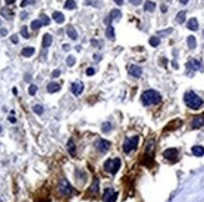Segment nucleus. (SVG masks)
<instances>
[{"label":"nucleus","mask_w":204,"mask_h":202,"mask_svg":"<svg viewBox=\"0 0 204 202\" xmlns=\"http://www.w3.org/2000/svg\"><path fill=\"white\" fill-rule=\"evenodd\" d=\"M101 130H103V132H109V131L112 130V124H110V122L103 124V126H101Z\"/></svg>","instance_id":"obj_32"},{"label":"nucleus","mask_w":204,"mask_h":202,"mask_svg":"<svg viewBox=\"0 0 204 202\" xmlns=\"http://www.w3.org/2000/svg\"><path fill=\"white\" fill-rule=\"evenodd\" d=\"M187 69L188 70H191V71H197V70H200L203 66H202V63L200 61H198V60H189V61L187 63Z\"/></svg>","instance_id":"obj_9"},{"label":"nucleus","mask_w":204,"mask_h":202,"mask_svg":"<svg viewBox=\"0 0 204 202\" xmlns=\"http://www.w3.org/2000/svg\"><path fill=\"white\" fill-rule=\"evenodd\" d=\"M120 166H122V162H120V158H109L106 160V162L104 163V168L106 172H109L110 175H115Z\"/></svg>","instance_id":"obj_3"},{"label":"nucleus","mask_w":204,"mask_h":202,"mask_svg":"<svg viewBox=\"0 0 204 202\" xmlns=\"http://www.w3.org/2000/svg\"><path fill=\"white\" fill-rule=\"evenodd\" d=\"M59 75H60V71H59V70H54V72L52 74V76H53V77H58Z\"/></svg>","instance_id":"obj_42"},{"label":"nucleus","mask_w":204,"mask_h":202,"mask_svg":"<svg viewBox=\"0 0 204 202\" xmlns=\"http://www.w3.org/2000/svg\"><path fill=\"white\" fill-rule=\"evenodd\" d=\"M67 64H68V66H73V65L75 64V58H74V56H68Z\"/></svg>","instance_id":"obj_34"},{"label":"nucleus","mask_w":204,"mask_h":202,"mask_svg":"<svg viewBox=\"0 0 204 202\" xmlns=\"http://www.w3.org/2000/svg\"><path fill=\"white\" fill-rule=\"evenodd\" d=\"M179 1H180V3H182V4H183V5H185V4H187V3H188V0H179Z\"/></svg>","instance_id":"obj_47"},{"label":"nucleus","mask_w":204,"mask_h":202,"mask_svg":"<svg viewBox=\"0 0 204 202\" xmlns=\"http://www.w3.org/2000/svg\"><path fill=\"white\" fill-rule=\"evenodd\" d=\"M10 40H11V43L18 44V36H16V35H13V36L10 37Z\"/></svg>","instance_id":"obj_41"},{"label":"nucleus","mask_w":204,"mask_h":202,"mask_svg":"<svg viewBox=\"0 0 204 202\" xmlns=\"http://www.w3.org/2000/svg\"><path fill=\"white\" fill-rule=\"evenodd\" d=\"M43 111H44V107L41 105H35L34 106V112H35V114L41 115V114H43Z\"/></svg>","instance_id":"obj_33"},{"label":"nucleus","mask_w":204,"mask_h":202,"mask_svg":"<svg viewBox=\"0 0 204 202\" xmlns=\"http://www.w3.org/2000/svg\"><path fill=\"white\" fill-rule=\"evenodd\" d=\"M109 18L112 19V20H115V19H120V18H122V13H120V10H117V9H114V10L110 11Z\"/></svg>","instance_id":"obj_23"},{"label":"nucleus","mask_w":204,"mask_h":202,"mask_svg":"<svg viewBox=\"0 0 204 202\" xmlns=\"http://www.w3.org/2000/svg\"><path fill=\"white\" fill-rule=\"evenodd\" d=\"M67 34H68L69 37H70V39H73V40H75L76 37H78L76 31H75V29H74L73 26H68V29H67Z\"/></svg>","instance_id":"obj_20"},{"label":"nucleus","mask_w":204,"mask_h":202,"mask_svg":"<svg viewBox=\"0 0 204 202\" xmlns=\"http://www.w3.org/2000/svg\"><path fill=\"white\" fill-rule=\"evenodd\" d=\"M187 41H188L189 49H195V48H197V40H195V37H194V36H192V35L188 36Z\"/></svg>","instance_id":"obj_22"},{"label":"nucleus","mask_w":204,"mask_h":202,"mask_svg":"<svg viewBox=\"0 0 204 202\" xmlns=\"http://www.w3.org/2000/svg\"><path fill=\"white\" fill-rule=\"evenodd\" d=\"M0 132H1V126H0Z\"/></svg>","instance_id":"obj_51"},{"label":"nucleus","mask_w":204,"mask_h":202,"mask_svg":"<svg viewBox=\"0 0 204 202\" xmlns=\"http://www.w3.org/2000/svg\"><path fill=\"white\" fill-rule=\"evenodd\" d=\"M52 41H53V37L50 34H45L43 36V48H49L52 45Z\"/></svg>","instance_id":"obj_16"},{"label":"nucleus","mask_w":204,"mask_h":202,"mask_svg":"<svg viewBox=\"0 0 204 202\" xmlns=\"http://www.w3.org/2000/svg\"><path fill=\"white\" fill-rule=\"evenodd\" d=\"M89 191H90V194H93V195H98V192H99V180H98V178H94V181H93Z\"/></svg>","instance_id":"obj_13"},{"label":"nucleus","mask_w":204,"mask_h":202,"mask_svg":"<svg viewBox=\"0 0 204 202\" xmlns=\"http://www.w3.org/2000/svg\"><path fill=\"white\" fill-rule=\"evenodd\" d=\"M41 26H43V23H41V20H34V21H31V29H33V30H38V29H40Z\"/></svg>","instance_id":"obj_28"},{"label":"nucleus","mask_w":204,"mask_h":202,"mask_svg":"<svg viewBox=\"0 0 204 202\" xmlns=\"http://www.w3.org/2000/svg\"><path fill=\"white\" fill-rule=\"evenodd\" d=\"M117 197H118L117 191H114L113 189H106L103 195V201L104 202H115L117 201Z\"/></svg>","instance_id":"obj_6"},{"label":"nucleus","mask_w":204,"mask_h":202,"mask_svg":"<svg viewBox=\"0 0 204 202\" xmlns=\"http://www.w3.org/2000/svg\"><path fill=\"white\" fill-rule=\"evenodd\" d=\"M160 101H162L160 94L155 90H147L142 94V102H143V105H145V106L159 104Z\"/></svg>","instance_id":"obj_1"},{"label":"nucleus","mask_w":204,"mask_h":202,"mask_svg":"<svg viewBox=\"0 0 204 202\" xmlns=\"http://www.w3.org/2000/svg\"><path fill=\"white\" fill-rule=\"evenodd\" d=\"M53 19L58 23V24H63L64 20H65V18H64V15L60 11H54L53 13Z\"/></svg>","instance_id":"obj_14"},{"label":"nucleus","mask_w":204,"mask_h":202,"mask_svg":"<svg viewBox=\"0 0 204 202\" xmlns=\"http://www.w3.org/2000/svg\"><path fill=\"white\" fill-rule=\"evenodd\" d=\"M130 3L133 4V5H140V4H142V0H130Z\"/></svg>","instance_id":"obj_39"},{"label":"nucleus","mask_w":204,"mask_h":202,"mask_svg":"<svg viewBox=\"0 0 204 202\" xmlns=\"http://www.w3.org/2000/svg\"><path fill=\"white\" fill-rule=\"evenodd\" d=\"M36 91H38V86H36V85H30V87H29V94H30V95L31 96L35 95Z\"/></svg>","instance_id":"obj_35"},{"label":"nucleus","mask_w":204,"mask_h":202,"mask_svg":"<svg viewBox=\"0 0 204 202\" xmlns=\"http://www.w3.org/2000/svg\"><path fill=\"white\" fill-rule=\"evenodd\" d=\"M21 36L25 37V39H28V37H29V32H28V27H26V26L21 27Z\"/></svg>","instance_id":"obj_36"},{"label":"nucleus","mask_w":204,"mask_h":202,"mask_svg":"<svg viewBox=\"0 0 204 202\" xmlns=\"http://www.w3.org/2000/svg\"><path fill=\"white\" fill-rule=\"evenodd\" d=\"M162 10H163V13H166V6L165 5H162Z\"/></svg>","instance_id":"obj_46"},{"label":"nucleus","mask_w":204,"mask_h":202,"mask_svg":"<svg viewBox=\"0 0 204 202\" xmlns=\"http://www.w3.org/2000/svg\"><path fill=\"white\" fill-rule=\"evenodd\" d=\"M33 3H34V0H23L20 5H21L23 8H24V6H26V5H30V4H33Z\"/></svg>","instance_id":"obj_38"},{"label":"nucleus","mask_w":204,"mask_h":202,"mask_svg":"<svg viewBox=\"0 0 204 202\" xmlns=\"http://www.w3.org/2000/svg\"><path fill=\"white\" fill-rule=\"evenodd\" d=\"M65 9H69V10H72V9H75L76 8V3L74 1V0H67L65 5H64Z\"/></svg>","instance_id":"obj_26"},{"label":"nucleus","mask_w":204,"mask_h":202,"mask_svg":"<svg viewBox=\"0 0 204 202\" xmlns=\"http://www.w3.org/2000/svg\"><path fill=\"white\" fill-rule=\"evenodd\" d=\"M192 152L194 156H197V157H202L203 155H204V147L203 146H194L192 149Z\"/></svg>","instance_id":"obj_15"},{"label":"nucleus","mask_w":204,"mask_h":202,"mask_svg":"<svg viewBox=\"0 0 204 202\" xmlns=\"http://www.w3.org/2000/svg\"><path fill=\"white\" fill-rule=\"evenodd\" d=\"M5 1H6V4H13L15 0H5Z\"/></svg>","instance_id":"obj_48"},{"label":"nucleus","mask_w":204,"mask_h":202,"mask_svg":"<svg viewBox=\"0 0 204 202\" xmlns=\"http://www.w3.org/2000/svg\"><path fill=\"white\" fill-rule=\"evenodd\" d=\"M185 16H187V13H185V11H179L177 14V21L179 23V24H183V23L185 21Z\"/></svg>","instance_id":"obj_25"},{"label":"nucleus","mask_w":204,"mask_h":202,"mask_svg":"<svg viewBox=\"0 0 204 202\" xmlns=\"http://www.w3.org/2000/svg\"><path fill=\"white\" fill-rule=\"evenodd\" d=\"M138 142H139V137H138V136H133V137H130V139H125L124 144H123V151L125 153L132 152L133 150L137 149Z\"/></svg>","instance_id":"obj_4"},{"label":"nucleus","mask_w":204,"mask_h":202,"mask_svg":"<svg viewBox=\"0 0 204 202\" xmlns=\"http://www.w3.org/2000/svg\"><path fill=\"white\" fill-rule=\"evenodd\" d=\"M184 101H185V104H187V106L191 107V109H193V110L200 109L202 105H203V100L197 95V94H194L193 91L185 92Z\"/></svg>","instance_id":"obj_2"},{"label":"nucleus","mask_w":204,"mask_h":202,"mask_svg":"<svg viewBox=\"0 0 204 202\" xmlns=\"http://www.w3.org/2000/svg\"><path fill=\"white\" fill-rule=\"evenodd\" d=\"M8 34V31L5 30V29H1V30H0V35H1V36H5Z\"/></svg>","instance_id":"obj_43"},{"label":"nucleus","mask_w":204,"mask_h":202,"mask_svg":"<svg viewBox=\"0 0 204 202\" xmlns=\"http://www.w3.org/2000/svg\"><path fill=\"white\" fill-rule=\"evenodd\" d=\"M178 150L177 149H168V150H165L164 153H163V156L166 158V160H169V161H174V160H177L178 157Z\"/></svg>","instance_id":"obj_8"},{"label":"nucleus","mask_w":204,"mask_h":202,"mask_svg":"<svg viewBox=\"0 0 204 202\" xmlns=\"http://www.w3.org/2000/svg\"><path fill=\"white\" fill-rule=\"evenodd\" d=\"M204 125V116H197L194 117L192 121V127L193 129H199Z\"/></svg>","instance_id":"obj_12"},{"label":"nucleus","mask_w":204,"mask_h":202,"mask_svg":"<svg viewBox=\"0 0 204 202\" xmlns=\"http://www.w3.org/2000/svg\"><path fill=\"white\" fill-rule=\"evenodd\" d=\"M85 74L88 75V76H93V75L95 74V69H94V68H89V69H86Z\"/></svg>","instance_id":"obj_37"},{"label":"nucleus","mask_w":204,"mask_h":202,"mask_svg":"<svg viewBox=\"0 0 204 202\" xmlns=\"http://www.w3.org/2000/svg\"><path fill=\"white\" fill-rule=\"evenodd\" d=\"M34 53H35L34 48H24V49H23V51H21L23 56H25V58H30L31 55H34Z\"/></svg>","instance_id":"obj_19"},{"label":"nucleus","mask_w":204,"mask_h":202,"mask_svg":"<svg viewBox=\"0 0 204 202\" xmlns=\"http://www.w3.org/2000/svg\"><path fill=\"white\" fill-rule=\"evenodd\" d=\"M105 35H106V37H109V39H113L114 37V27L112 25H109L108 27H106Z\"/></svg>","instance_id":"obj_27"},{"label":"nucleus","mask_w":204,"mask_h":202,"mask_svg":"<svg viewBox=\"0 0 204 202\" xmlns=\"http://www.w3.org/2000/svg\"><path fill=\"white\" fill-rule=\"evenodd\" d=\"M9 120H10V122H16V120H15V117H9Z\"/></svg>","instance_id":"obj_45"},{"label":"nucleus","mask_w":204,"mask_h":202,"mask_svg":"<svg viewBox=\"0 0 204 202\" xmlns=\"http://www.w3.org/2000/svg\"><path fill=\"white\" fill-rule=\"evenodd\" d=\"M68 151L70 153V156H75L76 149H75V144H74L73 140H69V142H68Z\"/></svg>","instance_id":"obj_17"},{"label":"nucleus","mask_w":204,"mask_h":202,"mask_svg":"<svg viewBox=\"0 0 204 202\" xmlns=\"http://www.w3.org/2000/svg\"><path fill=\"white\" fill-rule=\"evenodd\" d=\"M83 90H84V85H83L81 81H75L72 84V92L74 94V95H80V94L83 92Z\"/></svg>","instance_id":"obj_10"},{"label":"nucleus","mask_w":204,"mask_h":202,"mask_svg":"<svg viewBox=\"0 0 204 202\" xmlns=\"http://www.w3.org/2000/svg\"><path fill=\"white\" fill-rule=\"evenodd\" d=\"M13 92H14V95H16V94H18V90H16V89H15V87H14V89H13Z\"/></svg>","instance_id":"obj_49"},{"label":"nucleus","mask_w":204,"mask_h":202,"mask_svg":"<svg viewBox=\"0 0 204 202\" xmlns=\"http://www.w3.org/2000/svg\"><path fill=\"white\" fill-rule=\"evenodd\" d=\"M63 48H64V49H65V50H68V49H69V45H64V46H63Z\"/></svg>","instance_id":"obj_50"},{"label":"nucleus","mask_w":204,"mask_h":202,"mask_svg":"<svg viewBox=\"0 0 204 202\" xmlns=\"http://www.w3.org/2000/svg\"><path fill=\"white\" fill-rule=\"evenodd\" d=\"M114 3H117L118 5H123V3H124V0H114Z\"/></svg>","instance_id":"obj_44"},{"label":"nucleus","mask_w":204,"mask_h":202,"mask_svg":"<svg viewBox=\"0 0 204 202\" xmlns=\"http://www.w3.org/2000/svg\"><path fill=\"white\" fill-rule=\"evenodd\" d=\"M95 147L98 149L101 153H104L110 149V142L109 141H106V140H98L95 142Z\"/></svg>","instance_id":"obj_7"},{"label":"nucleus","mask_w":204,"mask_h":202,"mask_svg":"<svg viewBox=\"0 0 204 202\" xmlns=\"http://www.w3.org/2000/svg\"><path fill=\"white\" fill-rule=\"evenodd\" d=\"M40 20H41V23H43V25H49V24H50V19L46 16L45 14H41Z\"/></svg>","instance_id":"obj_31"},{"label":"nucleus","mask_w":204,"mask_h":202,"mask_svg":"<svg viewBox=\"0 0 204 202\" xmlns=\"http://www.w3.org/2000/svg\"><path fill=\"white\" fill-rule=\"evenodd\" d=\"M58 189H59V191L62 192L64 196H69V195L73 194V187H72V185L69 184L67 180H60Z\"/></svg>","instance_id":"obj_5"},{"label":"nucleus","mask_w":204,"mask_h":202,"mask_svg":"<svg viewBox=\"0 0 204 202\" xmlns=\"http://www.w3.org/2000/svg\"><path fill=\"white\" fill-rule=\"evenodd\" d=\"M187 26H188V29H191V30H197L198 29V20L197 19H191L188 23H187Z\"/></svg>","instance_id":"obj_18"},{"label":"nucleus","mask_w":204,"mask_h":202,"mask_svg":"<svg viewBox=\"0 0 204 202\" xmlns=\"http://www.w3.org/2000/svg\"><path fill=\"white\" fill-rule=\"evenodd\" d=\"M149 44L155 48V46H158L160 44V39H159V37H157V36H152L149 39Z\"/></svg>","instance_id":"obj_29"},{"label":"nucleus","mask_w":204,"mask_h":202,"mask_svg":"<svg viewBox=\"0 0 204 202\" xmlns=\"http://www.w3.org/2000/svg\"><path fill=\"white\" fill-rule=\"evenodd\" d=\"M60 90V85L57 82H50L48 85V91L49 92H57Z\"/></svg>","instance_id":"obj_21"},{"label":"nucleus","mask_w":204,"mask_h":202,"mask_svg":"<svg viewBox=\"0 0 204 202\" xmlns=\"http://www.w3.org/2000/svg\"><path fill=\"white\" fill-rule=\"evenodd\" d=\"M173 31V29H168V30H163V32H159L160 35H168V34H170V32Z\"/></svg>","instance_id":"obj_40"},{"label":"nucleus","mask_w":204,"mask_h":202,"mask_svg":"<svg viewBox=\"0 0 204 202\" xmlns=\"http://www.w3.org/2000/svg\"><path fill=\"white\" fill-rule=\"evenodd\" d=\"M144 10L145 11H154L155 10V3L153 1H147L144 4Z\"/></svg>","instance_id":"obj_24"},{"label":"nucleus","mask_w":204,"mask_h":202,"mask_svg":"<svg viewBox=\"0 0 204 202\" xmlns=\"http://www.w3.org/2000/svg\"><path fill=\"white\" fill-rule=\"evenodd\" d=\"M1 15H3L4 18H6V19H10V18L13 16V13H11V10H9V9L3 8V9H1Z\"/></svg>","instance_id":"obj_30"},{"label":"nucleus","mask_w":204,"mask_h":202,"mask_svg":"<svg viewBox=\"0 0 204 202\" xmlns=\"http://www.w3.org/2000/svg\"><path fill=\"white\" fill-rule=\"evenodd\" d=\"M128 71H129V75H132L134 77H140L142 76V68L140 66H137V65H130L128 68Z\"/></svg>","instance_id":"obj_11"}]
</instances>
